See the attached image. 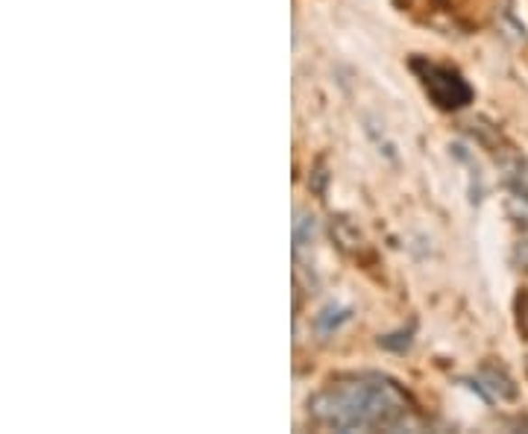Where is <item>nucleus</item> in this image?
I'll list each match as a JSON object with an SVG mask.
<instances>
[{"instance_id": "2", "label": "nucleus", "mask_w": 528, "mask_h": 434, "mask_svg": "<svg viewBox=\"0 0 528 434\" xmlns=\"http://www.w3.org/2000/svg\"><path fill=\"white\" fill-rule=\"evenodd\" d=\"M414 70H420L422 86H426L431 100L438 103L440 109H461V106L473 100V88L461 79L458 70L431 65V62H420V59H414Z\"/></svg>"}, {"instance_id": "3", "label": "nucleus", "mask_w": 528, "mask_h": 434, "mask_svg": "<svg viewBox=\"0 0 528 434\" xmlns=\"http://www.w3.org/2000/svg\"><path fill=\"white\" fill-rule=\"evenodd\" d=\"M344 320H349V314H347V311H340V309H326L320 317H317V328H320V332H332V328H338Z\"/></svg>"}, {"instance_id": "4", "label": "nucleus", "mask_w": 528, "mask_h": 434, "mask_svg": "<svg viewBox=\"0 0 528 434\" xmlns=\"http://www.w3.org/2000/svg\"><path fill=\"white\" fill-rule=\"evenodd\" d=\"M520 258H523V264L528 267V244H523V246H520Z\"/></svg>"}, {"instance_id": "1", "label": "nucleus", "mask_w": 528, "mask_h": 434, "mask_svg": "<svg viewBox=\"0 0 528 434\" xmlns=\"http://www.w3.org/2000/svg\"><path fill=\"white\" fill-rule=\"evenodd\" d=\"M311 417L326 429H405L411 405L394 382L379 375L329 384L309 402Z\"/></svg>"}]
</instances>
